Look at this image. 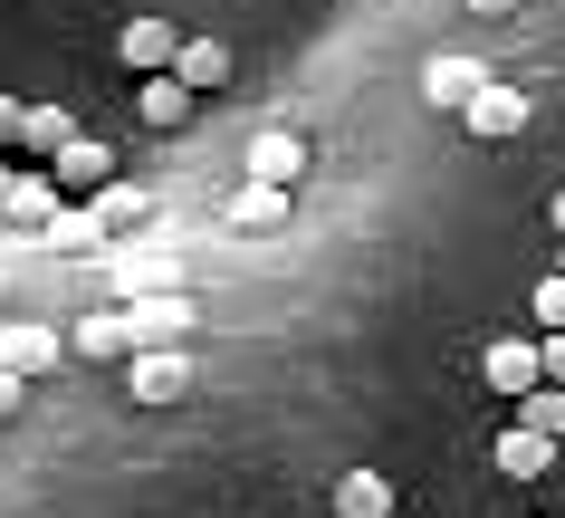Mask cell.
I'll return each instance as SVG.
<instances>
[{
    "mask_svg": "<svg viewBox=\"0 0 565 518\" xmlns=\"http://www.w3.org/2000/svg\"><path fill=\"white\" fill-rule=\"evenodd\" d=\"M479 384H489L499 403L536 394V384H546V336H499V346L479 356Z\"/></svg>",
    "mask_w": 565,
    "mask_h": 518,
    "instance_id": "1",
    "label": "cell"
},
{
    "mask_svg": "<svg viewBox=\"0 0 565 518\" xmlns=\"http://www.w3.org/2000/svg\"><path fill=\"white\" fill-rule=\"evenodd\" d=\"M67 356H87V366H135L145 346H135V317H125V307H87V317L67 327Z\"/></svg>",
    "mask_w": 565,
    "mask_h": 518,
    "instance_id": "2",
    "label": "cell"
},
{
    "mask_svg": "<svg viewBox=\"0 0 565 518\" xmlns=\"http://www.w3.org/2000/svg\"><path fill=\"white\" fill-rule=\"evenodd\" d=\"M58 212H67V183H58V173H10V183H0V221H10V231H30V241H39Z\"/></svg>",
    "mask_w": 565,
    "mask_h": 518,
    "instance_id": "3",
    "label": "cell"
},
{
    "mask_svg": "<svg viewBox=\"0 0 565 518\" xmlns=\"http://www.w3.org/2000/svg\"><path fill=\"white\" fill-rule=\"evenodd\" d=\"M0 366L10 374H49V366H67V327H39V317H10V327H0Z\"/></svg>",
    "mask_w": 565,
    "mask_h": 518,
    "instance_id": "4",
    "label": "cell"
},
{
    "mask_svg": "<svg viewBox=\"0 0 565 518\" xmlns=\"http://www.w3.org/2000/svg\"><path fill=\"white\" fill-rule=\"evenodd\" d=\"M125 394L135 403H182L192 394V356H182V346H145V356L125 366Z\"/></svg>",
    "mask_w": 565,
    "mask_h": 518,
    "instance_id": "5",
    "label": "cell"
},
{
    "mask_svg": "<svg viewBox=\"0 0 565 518\" xmlns=\"http://www.w3.org/2000/svg\"><path fill=\"white\" fill-rule=\"evenodd\" d=\"M49 173H58V183H67V202H96V192L116 183V154L96 145V135H67V145L49 154Z\"/></svg>",
    "mask_w": 565,
    "mask_h": 518,
    "instance_id": "6",
    "label": "cell"
},
{
    "mask_svg": "<svg viewBox=\"0 0 565 518\" xmlns=\"http://www.w3.org/2000/svg\"><path fill=\"white\" fill-rule=\"evenodd\" d=\"M527 116H536V106H527L518 87H499V77H489V87H479L470 106H460V125H470L479 145H508V135H527Z\"/></svg>",
    "mask_w": 565,
    "mask_h": 518,
    "instance_id": "7",
    "label": "cell"
},
{
    "mask_svg": "<svg viewBox=\"0 0 565 518\" xmlns=\"http://www.w3.org/2000/svg\"><path fill=\"white\" fill-rule=\"evenodd\" d=\"M125 317H135V346H182V336H192V298H182V288L125 298Z\"/></svg>",
    "mask_w": 565,
    "mask_h": 518,
    "instance_id": "8",
    "label": "cell"
},
{
    "mask_svg": "<svg viewBox=\"0 0 565 518\" xmlns=\"http://www.w3.org/2000/svg\"><path fill=\"white\" fill-rule=\"evenodd\" d=\"M182 39H192V30H173V20H125L116 49H125V67H135V77H163V67L182 59Z\"/></svg>",
    "mask_w": 565,
    "mask_h": 518,
    "instance_id": "9",
    "label": "cell"
},
{
    "mask_svg": "<svg viewBox=\"0 0 565 518\" xmlns=\"http://www.w3.org/2000/svg\"><path fill=\"white\" fill-rule=\"evenodd\" d=\"M192 106H202V87H182L173 67L135 87V116H145V125H163V135H173V125H192Z\"/></svg>",
    "mask_w": 565,
    "mask_h": 518,
    "instance_id": "10",
    "label": "cell"
},
{
    "mask_svg": "<svg viewBox=\"0 0 565 518\" xmlns=\"http://www.w3.org/2000/svg\"><path fill=\"white\" fill-rule=\"evenodd\" d=\"M327 509L335 518H393V480L384 471H345V480L327 489Z\"/></svg>",
    "mask_w": 565,
    "mask_h": 518,
    "instance_id": "11",
    "label": "cell"
},
{
    "mask_svg": "<svg viewBox=\"0 0 565 518\" xmlns=\"http://www.w3.org/2000/svg\"><path fill=\"white\" fill-rule=\"evenodd\" d=\"M307 173V135H259V145H249V183H298Z\"/></svg>",
    "mask_w": 565,
    "mask_h": 518,
    "instance_id": "12",
    "label": "cell"
},
{
    "mask_svg": "<svg viewBox=\"0 0 565 518\" xmlns=\"http://www.w3.org/2000/svg\"><path fill=\"white\" fill-rule=\"evenodd\" d=\"M499 471H508V480H546V471H556V442L527 432V423H508L499 432Z\"/></svg>",
    "mask_w": 565,
    "mask_h": 518,
    "instance_id": "13",
    "label": "cell"
},
{
    "mask_svg": "<svg viewBox=\"0 0 565 518\" xmlns=\"http://www.w3.org/2000/svg\"><path fill=\"white\" fill-rule=\"evenodd\" d=\"M479 87H489V77H479V59H431V67H422V96H431V106H450V116H460Z\"/></svg>",
    "mask_w": 565,
    "mask_h": 518,
    "instance_id": "14",
    "label": "cell"
},
{
    "mask_svg": "<svg viewBox=\"0 0 565 518\" xmlns=\"http://www.w3.org/2000/svg\"><path fill=\"white\" fill-rule=\"evenodd\" d=\"M173 77L182 87H221V77H231V49H221V39H182V59H173Z\"/></svg>",
    "mask_w": 565,
    "mask_h": 518,
    "instance_id": "15",
    "label": "cell"
},
{
    "mask_svg": "<svg viewBox=\"0 0 565 518\" xmlns=\"http://www.w3.org/2000/svg\"><path fill=\"white\" fill-rule=\"evenodd\" d=\"M116 278H125V298H153V288H182V269L163 260V250H125V260H116Z\"/></svg>",
    "mask_w": 565,
    "mask_h": 518,
    "instance_id": "16",
    "label": "cell"
},
{
    "mask_svg": "<svg viewBox=\"0 0 565 518\" xmlns=\"http://www.w3.org/2000/svg\"><path fill=\"white\" fill-rule=\"evenodd\" d=\"M87 212H96V231H145V221H153V202H145L135 183H106V192L87 202Z\"/></svg>",
    "mask_w": 565,
    "mask_h": 518,
    "instance_id": "17",
    "label": "cell"
},
{
    "mask_svg": "<svg viewBox=\"0 0 565 518\" xmlns=\"http://www.w3.org/2000/svg\"><path fill=\"white\" fill-rule=\"evenodd\" d=\"M231 221H239V231H278V221H288V192H278V183H239L231 192Z\"/></svg>",
    "mask_w": 565,
    "mask_h": 518,
    "instance_id": "18",
    "label": "cell"
},
{
    "mask_svg": "<svg viewBox=\"0 0 565 518\" xmlns=\"http://www.w3.org/2000/svg\"><path fill=\"white\" fill-rule=\"evenodd\" d=\"M508 413H518L527 432H546V442H565V384H536V394H518Z\"/></svg>",
    "mask_w": 565,
    "mask_h": 518,
    "instance_id": "19",
    "label": "cell"
},
{
    "mask_svg": "<svg viewBox=\"0 0 565 518\" xmlns=\"http://www.w3.org/2000/svg\"><path fill=\"white\" fill-rule=\"evenodd\" d=\"M67 135H77V116H67V106H30V135H20V154H39V163H49Z\"/></svg>",
    "mask_w": 565,
    "mask_h": 518,
    "instance_id": "20",
    "label": "cell"
},
{
    "mask_svg": "<svg viewBox=\"0 0 565 518\" xmlns=\"http://www.w3.org/2000/svg\"><path fill=\"white\" fill-rule=\"evenodd\" d=\"M536 327H546V336H565V269L546 278V288H536Z\"/></svg>",
    "mask_w": 565,
    "mask_h": 518,
    "instance_id": "21",
    "label": "cell"
},
{
    "mask_svg": "<svg viewBox=\"0 0 565 518\" xmlns=\"http://www.w3.org/2000/svg\"><path fill=\"white\" fill-rule=\"evenodd\" d=\"M20 135H30V106H20V96H0V154H20Z\"/></svg>",
    "mask_w": 565,
    "mask_h": 518,
    "instance_id": "22",
    "label": "cell"
},
{
    "mask_svg": "<svg viewBox=\"0 0 565 518\" xmlns=\"http://www.w3.org/2000/svg\"><path fill=\"white\" fill-rule=\"evenodd\" d=\"M20 394H30V374H10V366H0V423L20 413Z\"/></svg>",
    "mask_w": 565,
    "mask_h": 518,
    "instance_id": "23",
    "label": "cell"
},
{
    "mask_svg": "<svg viewBox=\"0 0 565 518\" xmlns=\"http://www.w3.org/2000/svg\"><path fill=\"white\" fill-rule=\"evenodd\" d=\"M546 384H565V336H546Z\"/></svg>",
    "mask_w": 565,
    "mask_h": 518,
    "instance_id": "24",
    "label": "cell"
},
{
    "mask_svg": "<svg viewBox=\"0 0 565 518\" xmlns=\"http://www.w3.org/2000/svg\"><path fill=\"white\" fill-rule=\"evenodd\" d=\"M470 10H479V20H508V10H518V0H470Z\"/></svg>",
    "mask_w": 565,
    "mask_h": 518,
    "instance_id": "25",
    "label": "cell"
},
{
    "mask_svg": "<svg viewBox=\"0 0 565 518\" xmlns=\"http://www.w3.org/2000/svg\"><path fill=\"white\" fill-rule=\"evenodd\" d=\"M556 241H565V183H556Z\"/></svg>",
    "mask_w": 565,
    "mask_h": 518,
    "instance_id": "26",
    "label": "cell"
},
{
    "mask_svg": "<svg viewBox=\"0 0 565 518\" xmlns=\"http://www.w3.org/2000/svg\"><path fill=\"white\" fill-rule=\"evenodd\" d=\"M556 269H565V250H556Z\"/></svg>",
    "mask_w": 565,
    "mask_h": 518,
    "instance_id": "27",
    "label": "cell"
}]
</instances>
